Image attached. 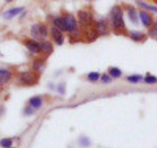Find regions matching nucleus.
I'll use <instances>...</instances> for the list:
<instances>
[{
	"mask_svg": "<svg viewBox=\"0 0 157 148\" xmlns=\"http://www.w3.org/2000/svg\"><path fill=\"white\" fill-rule=\"evenodd\" d=\"M39 80V73L37 71H28L21 72L18 76V81L21 85H36Z\"/></svg>",
	"mask_w": 157,
	"mask_h": 148,
	"instance_id": "nucleus-2",
	"label": "nucleus"
},
{
	"mask_svg": "<svg viewBox=\"0 0 157 148\" xmlns=\"http://www.w3.org/2000/svg\"><path fill=\"white\" fill-rule=\"evenodd\" d=\"M24 45L32 54H39V42H37V39H25Z\"/></svg>",
	"mask_w": 157,
	"mask_h": 148,
	"instance_id": "nucleus-8",
	"label": "nucleus"
},
{
	"mask_svg": "<svg viewBox=\"0 0 157 148\" xmlns=\"http://www.w3.org/2000/svg\"><path fill=\"white\" fill-rule=\"evenodd\" d=\"M143 81L145 84H156L157 83V79L155 76H152V75H147L145 77H143Z\"/></svg>",
	"mask_w": 157,
	"mask_h": 148,
	"instance_id": "nucleus-23",
	"label": "nucleus"
},
{
	"mask_svg": "<svg viewBox=\"0 0 157 148\" xmlns=\"http://www.w3.org/2000/svg\"><path fill=\"white\" fill-rule=\"evenodd\" d=\"M137 4H139V6H141L143 8H145V9H149V11H153V12L157 13V7H155V6H149V4H145V3H143V2H137Z\"/></svg>",
	"mask_w": 157,
	"mask_h": 148,
	"instance_id": "nucleus-25",
	"label": "nucleus"
},
{
	"mask_svg": "<svg viewBox=\"0 0 157 148\" xmlns=\"http://www.w3.org/2000/svg\"><path fill=\"white\" fill-rule=\"evenodd\" d=\"M12 79V72L6 68H0V84H6Z\"/></svg>",
	"mask_w": 157,
	"mask_h": 148,
	"instance_id": "nucleus-12",
	"label": "nucleus"
},
{
	"mask_svg": "<svg viewBox=\"0 0 157 148\" xmlns=\"http://www.w3.org/2000/svg\"><path fill=\"white\" fill-rule=\"evenodd\" d=\"M50 33H51V37H52V39H54V42H55L56 45L62 46L63 42H64V36H63V32L59 30L58 28L54 26V28H51Z\"/></svg>",
	"mask_w": 157,
	"mask_h": 148,
	"instance_id": "nucleus-6",
	"label": "nucleus"
},
{
	"mask_svg": "<svg viewBox=\"0 0 157 148\" xmlns=\"http://www.w3.org/2000/svg\"><path fill=\"white\" fill-rule=\"evenodd\" d=\"M28 105H30L34 110H39L43 106V100H42L41 96H34V97H32L30 100H29Z\"/></svg>",
	"mask_w": 157,
	"mask_h": 148,
	"instance_id": "nucleus-11",
	"label": "nucleus"
},
{
	"mask_svg": "<svg viewBox=\"0 0 157 148\" xmlns=\"http://www.w3.org/2000/svg\"><path fill=\"white\" fill-rule=\"evenodd\" d=\"M11 2H13V0H7V3H11Z\"/></svg>",
	"mask_w": 157,
	"mask_h": 148,
	"instance_id": "nucleus-29",
	"label": "nucleus"
},
{
	"mask_svg": "<svg viewBox=\"0 0 157 148\" xmlns=\"http://www.w3.org/2000/svg\"><path fill=\"white\" fill-rule=\"evenodd\" d=\"M107 73L110 75L111 79H118V77L122 76V71L119 70V68H117V67H110L109 72H107Z\"/></svg>",
	"mask_w": 157,
	"mask_h": 148,
	"instance_id": "nucleus-18",
	"label": "nucleus"
},
{
	"mask_svg": "<svg viewBox=\"0 0 157 148\" xmlns=\"http://www.w3.org/2000/svg\"><path fill=\"white\" fill-rule=\"evenodd\" d=\"M96 32L98 34H106L107 33V24L105 20H100L96 22Z\"/></svg>",
	"mask_w": 157,
	"mask_h": 148,
	"instance_id": "nucleus-13",
	"label": "nucleus"
},
{
	"mask_svg": "<svg viewBox=\"0 0 157 148\" xmlns=\"http://www.w3.org/2000/svg\"><path fill=\"white\" fill-rule=\"evenodd\" d=\"M84 37L88 42H92V41H94V39H97L98 37V33L96 32V29H86V30L84 32Z\"/></svg>",
	"mask_w": 157,
	"mask_h": 148,
	"instance_id": "nucleus-14",
	"label": "nucleus"
},
{
	"mask_svg": "<svg viewBox=\"0 0 157 148\" xmlns=\"http://www.w3.org/2000/svg\"><path fill=\"white\" fill-rule=\"evenodd\" d=\"M86 77H88V80H89V81H97V80H100L101 75L98 72H89Z\"/></svg>",
	"mask_w": 157,
	"mask_h": 148,
	"instance_id": "nucleus-22",
	"label": "nucleus"
},
{
	"mask_svg": "<svg viewBox=\"0 0 157 148\" xmlns=\"http://www.w3.org/2000/svg\"><path fill=\"white\" fill-rule=\"evenodd\" d=\"M139 17L141 20V24H143L145 28L152 26V24H153V18H152V16L149 13H147L145 11H140L139 12Z\"/></svg>",
	"mask_w": 157,
	"mask_h": 148,
	"instance_id": "nucleus-9",
	"label": "nucleus"
},
{
	"mask_svg": "<svg viewBox=\"0 0 157 148\" xmlns=\"http://www.w3.org/2000/svg\"><path fill=\"white\" fill-rule=\"evenodd\" d=\"M30 33H32V36L34 38H37V39H43V38H46L47 37V26L45 25V24H34V25L30 28Z\"/></svg>",
	"mask_w": 157,
	"mask_h": 148,
	"instance_id": "nucleus-3",
	"label": "nucleus"
},
{
	"mask_svg": "<svg viewBox=\"0 0 157 148\" xmlns=\"http://www.w3.org/2000/svg\"><path fill=\"white\" fill-rule=\"evenodd\" d=\"M24 12V7H17V8H12V9H9V11H6L3 14V17L6 18V20H11L13 17H16L18 16L20 13H22Z\"/></svg>",
	"mask_w": 157,
	"mask_h": 148,
	"instance_id": "nucleus-10",
	"label": "nucleus"
},
{
	"mask_svg": "<svg viewBox=\"0 0 157 148\" xmlns=\"http://www.w3.org/2000/svg\"><path fill=\"white\" fill-rule=\"evenodd\" d=\"M24 113H25L26 115H32L33 113H34V109H33V107H32L30 105H28V106L25 107V109H24Z\"/></svg>",
	"mask_w": 157,
	"mask_h": 148,
	"instance_id": "nucleus-27",
	"label": "nucleus"
},
{
	"mask_svg": "<svg viewBox=\"0 0 157 148\" xmlns=\"http://www.w3.org/2000/svg\"><path fill=\"white\" fill-rule=\"evenodd\" d=\"M9 148H14V147H9Z\"/></svg>",
	"mask_w": 157,
	"mask_h": 148,
	"instance_id": "nucleus-30",
	"label": "nucleus"
},
{
	"mask_svg": "<svg viewBox=\"0 0 157 148\" xmlns=\"http://www.w3.org/2000/svg\"><path fill=\"white\" fill-rule=\"evenodd\" d=\"M64 25H66V32H70V33H75L77 30V21L76 18L72 16V14H66L64 17Z\"/></svg>",
	"mask_w": 157,
	"mask_h": 148,
	"instance_id": "nucleus-4",
	"label": "nucleus"
},
{
	"mask_svg": "<svg viewBox=\"0 0 157 148\" xmlns=\"http://www.w3.org/2000/svg\"><path fill=\"white\" fill-rule=\"evenodd\" d=\"M52 51H54V47L51 45V42L46 41V39H43V41L39 42V53H42L45 56L51 55Z\"/></svg>",
	"mask_w": 157,
	"mask_h": 148,
	"instance_id": "nucleus-7",
	"label": "nucleus"
},
{
	"mask_svg": "<svg viewBox=\"0 0 157 148\" xmlns=\"http://www.w3.org/2000/svg\"><path fill=\"white\" fill-rule=\"evenodd\" d=\"M110 17H111V25L115 30H124L126 29V24H124V20H123V12H122V8L121 7H113L111 9V13H110Z\"/></svg>",
	"mask_w": 157,
	"mask_h": 148,
	"instance_id": "nucleus-1",
	"label": "nucleus"
},
{
	"mask_svg": "<svg viewBox=\"0 0 157 148\" xmlns=\"http://www.w3.org/2000/svg\"><path fill=\"white\" fill-rule=\"evenodd\" d=\"M78 143H80L82 147H89V144H90L89 139H88V138H85V136H81L80 139H78Z\"/></svg>",
	"mask_w": 157,
	"mask_h": 148,
	"instance_id": "nucleus-26",
	"label": "nucleus"
},
{
	"mask_svg": "<svg viewBox=\"0 0 157 148\" xmlns=\"http://www.w3.org/2000/svg\"><path fill=\"white\" fill-rule=\"evenodd\" d=\"M128 17L134 24H137V16H136V9L130 8L128 9Z\"/></svg>",
	"mask_w": 157,
	"mask_h": 148,
	"instance_id": "nucleus-21",
	"label": "nucleus"
},
{
	"mask_svg": "<svg viewBox=\"0 0 157 148\" xmlns=\"http://www.w3.org/2000/svg\"><path fill=\"white\" fill-rule=\"evenodd\" d=\"M54 26L58 28L59 30L62 32H66V25H64V20H63V17H55L54 18Z\"/></svg>",
	"mask_w": 157,
	"mask_h": 148,
	"instance_id": "nucleus-15",
	"label": "nucleus"
},
{
	"mask_svg": "<svg viewBox=\"0 0 157 148\" xmlns=\"http://www.w3.org/2000/svg\"><path fill=\"white\" fill-rule=\"evenodd\" d=\"M43 67H45V59H36V60L33 62V68H34V71H42L43 70Z\"/></svg>",
	"mask_w": 157,
	"mask_h": 148,
	"instance_id": "nucleus-17",
	"label": "nucleus"
},
{
	"mask_svg": "<svg viewBox=\"0 0 157 148\" xmlns=\"http://www.w3.org/2000/svg\"><path fill=\"white\" fill-rule=\"evenodd\" d=\"M156 2H157V0H156Z\"/></svg>",
	"mask_w": 157,
	"mask_h": 148,
	"instance_id": "nucleus-31",
	"label": "nucleus"
},
{
	"mask_svg": "<svg viewBox=\"0 0 157 148\" xmlns=\"http://www.w3.org/2000/svg\"><path fill=\"white\" fill-rule=\"evenodd\" d=\"M77 18H78V22L84 26H88L92 24V14L88 12V11H78L77 13Z\"/></svg>",
	"mask_w": 157,
	"mask_h": 148,
	"instance_id": "nucleus-5",
	"label": "nucleus"
},
{
	"mask_svg": "<svg viewBox=\"0 0 157 148\" xmlns=\"http://www.w3.org/2000/svg\"><path fill=\"white\" fill-rule=\"evenodd\" d=\"M130 37H131V39H134V41H136V42H140V41H144L145 39V36L141 32H136V30H134V32H130Z\"/></svg>",
	"mask_w": 157,
	"mask_h": 148,
	"instance_id": "nucleus-16",
	"label": "nucleus"
},
{
	"mask_svg": "<svg viewBox=\"0 0 157 148\" xmlns=\"http://www.w3.org/2000/svg\"><path fill=\"white\" fill-rule=\"evenodd\" d=\"M149 34L152 37H157V24L155 25V28L153 29H151V32H149Z\"/></svg>",
	"mask_w": 157,
	"mask_h": 148,
	"instance_id": "nucleus-28",
	"label": "nucleus"
},
{
	"mask_svg": "<svg viewBox=\"0 0 157 148\" xmlns=\"http://www.w3.org/2000/svg\"><path fill=\"white\" fill-rule=\"evenodd\" d=\"M13 144V139H11V138H4V139L0 140V147L2 148H9L12 147Z\"/></svg>",
	"mask_w": 157,
	"mask_h": 148,
	"instance_id": "nucleus-20",
	"label": "nucleus"
},
{
	"mask_svg": "<svg viewBox=\"0 0 157 148\" xmlns=\"http://www.w3.org/2000/svg\"><path fill=\"white\" fill-rule=\"evenodd\" d=\"M127 81H130L131 84H137V83L143 81V76H141V75H131V76H127Z\"/></svg>",
	"mask_w": 157,
	"mask_h": 148,
	"instance_id": "nucleus-19",
	"label": "nucleus"
},
{
	"mask_svg": "<svg viewBox=\"0 0 157 148\" xmlns=\"http://www.w3.org/2000/svg\"><path fill=\"white\" fill-rule=\"evenodd\" d=\"M100 80H101L102 84H110L111 83V77H110L109 73H104V75H101Z\"/></svg>",
	"mask_w": 157,
	"mask_h": 148,
	"instance_id": "nucleus-24",
	"label": "nucleus"
}]
</instances>
